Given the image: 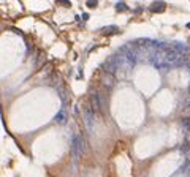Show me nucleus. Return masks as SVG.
Here are the masks:
<instances>
[{"label": "nucleus", "mask_w": 190, "mask_h": 177, "mask_svg": "<svg viewBox=\"0 0 190 177\" xmlns=\"http://www.w3.org/2000/svg\"><path fill=\"white\" fill-rule=\"evenodd\" d=\"M184 123H186V126L190 130V119H184Z\"/></svg>", "instance_id": "1"}, {"label": "nucleus", "mask_w": 190, "mask_h": 177, "mask_svg": "<svg viewBox=\"0 0 190 177\" xmlns=\"http://www.w3.org/2000/svg\"><path fill=\"white\" fill-rule=\"evenodd\" d=\"M189 27H190V24H189Z\"/></svg>", "instance_id": "2"}]
</instances>
